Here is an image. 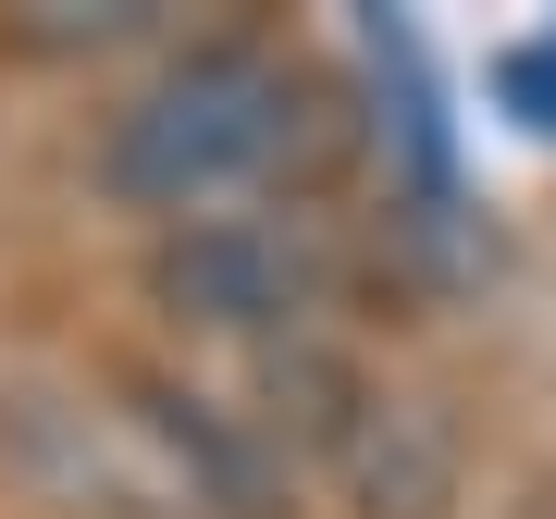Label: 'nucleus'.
<instances>
[{
	"instance_id": "f257e3e1",
	"label": "nucleus",
	"mask_w": 556,
	"mask_h": 519,
	"mask_svg": "<svg viewBox=\"0 0 556 519\" xmlns=\"http://www.w3.org/2000/svg\"><path fill=\"white\" fill-rule=\"evenodd\" d=\"M285 161H298V75H285L273 50H174L137 100L112 112L100 137V199L137 211V223H211L223 199H248V186H273Z\"/></svg>"
},
{
	"instance_id": "f03ea898",
	"label": "nucleus",
	"mask_w": 556,
	"mask_h": 519,
	"mask_svg": "<svg viewBox=\"0 0 556 519\" xmlns=\"http://www.w3.org/2000/svg\"><path fill=\"white\" fill-rule=\"evenodd\" d=\"M149 298H161V321H186V334H273L285 346L309 273H298V248H285L273 223L211 211V223H174V236L149 248Z\"/></svg>"
},
{
	"instance_id": "7ed1b4c3",
	"label": "nucleus",
	"mask_w": 556,
	"mask_h": 519,
	"mask_svg": "<svg viewBox=\"0 0 556 519\" xmlns=\"http://www.w3.org/2000/svg\"><path fill=\"white\" fill-rule=\"evenodd\" d=\"M334 482L358 519H445L457 507V433L433 396H371L334 445Z\"/></svg>"
},
{
	"instance_id": "20e7f679",
	"label": "nucleus",
	"mask_w": 556,
	"mask_h": 519,
	"mask_svg": "<svg viewBox=\"0 0 556 519\" xmlns=\"http://www.w3.org/2000/svg\"><path fill=\"white\" fill-rule=\"evenodd\" d=\"M137 420L161 445H174V470H199V495L223 519H273V470H260V445L236 420H211V396H186V383H137Z\"/></svg>"
},
{
	"instance_id": "39448f33",
	"label": "nucleus",
	"mask_w": 556,
	"mask_h": 519,
	"mask_svg": "<svg viewBox=\"0 0 556 519\" xmlns=\"http://www.w3.org/2000/svg\"><path fill=\"white\" fill-rule=\"evenodd\" d=\"M358 50H371V87H383V124H396V149H408V186L420 199H457V161H445V112H433V75H420V38L408 25H358Z\"/></svg>"
},
{
	"instance_id": "423d86ee",
	"label": "nucleus",
	"mask_w": 556,
	"mask_h": 519,
	"mask_svg": "<svg viewBox=\"0 0 556 519\" xmlns=\"http://www.w3.org/2000/svg\"><path fill=\"white\" fill-rule=\"evenodd\" d=\"M25 38H50V50H100V38H137L149 25V0H25Z\"/></svg>"
},
{
	"instance_id": "0eeeda50",
	"label": "nucleus",
	"mask_w": 556,
	"mask_h": 519,
	"mask_svg": "<svg viewBox=\"0 0 556 519\" xmlns=\"http://www.w3.org/2000/svg\"><path fill=\"white\" fill-rule=\"evenodd\" d=\"M495 87H507V112L532 124V137H556V38H532V50H507V75H495Z\"/></svg>"
}]
</instances>
